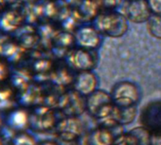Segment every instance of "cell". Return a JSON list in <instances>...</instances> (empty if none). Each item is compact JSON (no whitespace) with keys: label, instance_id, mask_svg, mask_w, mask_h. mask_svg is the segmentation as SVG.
Listing matches in <instances>:
<instances>
[{"label":"cell","instance_id":"cell-1","mask_svg":"<svg viewBox=\"0 0 161 145\" xmlns=\"http://www.w3.org/2000/svg\"><path fill=\"white\" fill-rule=\"evenodd\" d=\"M125 15L117 10L101 12L93 25L103 36L120 38L128 31L129 24Z\"/></svg>","mask_w":161,"mask_h":145},{"label":"cell","instance_id":"cell-2","mask_svg":"<svg viewBox=\"0 0 161 145\" xmlns=\"http://www.w3.org/2000/svg\"><path fill=\"white\" fill-rule=\"evenodd\" d=\"M110 95L115 107L125 108L136 107L140 99V91L136 83L122 80L113 86Z\"/></svg>","mask_w":161,"mask_h":145},{"label":"cell","instance_id":"cell-3","mask_svg":"<svg viewBox=\"0 0 161 145\" xmlns=\"http://www.w3.org/2000/svg\"><path fill=\"white\" fill-rule=\"evenodd\" d=\"M86 111L99 122L111 116L114 104L110 93L103 90H96L86 97Z\"/></svg>","mask_w":161,"mask_h":145},{"label":"cell","instance_id":"cell-4","mask_svg":"<svg viewBox=\"0 0 161 145\" xmlns=\"http://www.w3.org/2000/svg\"><path fill=\"white\" fill-rule=\"evenodd\" d=\"M99 60L97 50L75 47L65 57L66 65L74 72L93 71Z\"/></svg>","mask_w":161,"mask_h":145},{"label":"cell","instance_id":"cell-5","mask_svg":"<svg viewBox=\"0 0 161 145\" xmlns=\"http://www.w3.org/2000/svg\"><path fill=\"white\" fill-rule=\"evenodd\" d=\"M56 108L64 117H80L86 111V97L70 89L58 97Z\"/></svg>","mask_w":161,"mask_h":145},{"label":"cell","instance_id":"cell-6","mask_svg":"<svg viewBox=\"0 0 161 145\" xmlns=\"http://www.w3.org/2000/svg\"><path fill=\"white\" fill-rule=\"evenodd\" d=\"M75 47L97 50L102 42V34L94 25H83L74 29Z\"/></svg>","mask_w":161,"mask_h":145},{"label":"cell","instance_id":"cell-7","mask_svg":"<svg viewBox=\"0 0 161 145\" xmlns=\"http://www.w3.org/2000/svg\"><path fill=\"white\" fill-rule=\"evenodd\" d=\"M55 131L60 140L75 141L83 135L84 126L79 117H64L59 119Z\"/></svg>","mask_w":161,"mask_h":145},{"label":"cell","instance_id":"cell-8","mask_svg":"<svg viewBox=\"0 0 161 145\" xmlns=\"http://www.w3.org/2000/svg\"><path fill=\"white\" fill-rule=\"evenodd\" d=\"M121 12L135 24L146 23L153 14L147 0H122Z\"/></svg>","mask_w":161,"mask_h":145},{"label":"cell","instance_id":"cell-9","mask_svg":"<svg viewBox=\"0 0 161 145\" xmlns=\"http://www.w3.org/2000/svg\"><path fill=\"white\" fill-rule=\"evenodd\" d=\"M140 123L152 135L161 134V101L150 102L142 108Z\"/></svg>","mask_w":161,"mask_h":145},{"label":"cell","instance_id":"cell-10","mask_svg":"<svg viewBox=\"0 0 161 145\" xmlns=\"http://www.w3.org/2000/svg\"><path fill=\"white\" fill-rule=\"evenodd\" d=\"M72 17L79 22H94L101 10L94 0H73L70 5Z\"/></svg>","mask_w":161,"mask_h":145},{"label":"cell","instance_id":"cell-11","mask_svg":"<svg viewBox=\"0 0 161 145\" xmlns=\"http://www.w3.org/2000/svg\"><path fill=\"white\" fill-rule=\"evenodd\" d=\"M58 121L55 112L47 106L38 107L34 114L30 117L31 127L38 133H45L51 128H55Z\"/></svg>","mask_w":161,"mask_h":145},{"label":"cell","instance_id":"cell-12","mask_svg":"<svg viewBox=\"0 0 161 145\" xmlns=\"http://www.w3.org/2000/svg\"><path fill=\"white\" fill-rule=\"evenodd\" d=\"M98 87V78L93 71H84L75 72L72 88L75 92L85 97L94 92Z\"/></svg>","mask_w":161,"mask_h":145},{"label":"cell","instance_id":"cell-13","mask_svg":"<svg viewBox=\"0 0 161 145\" xmlns=\"http://www.w3.org/2000/svg\"><path fill=\"white\" fill-rule=\"evenodd\" d=\"M116 138L111 128L99 124L87 134L86 145H113Z\"/></svg>","mask_w":161,"mask_h":145},{"label":"cell","instance_id":"cell-14","mask_svg":"<svg viewBox=\"0 0 161 145\" xmlns=\"http://www.w3.org/2000/svg\"><path fill=\"white\" fill-rule=\"evenodd\" d=\"M136 116V107L131 108H117L114 106L111 118L120 125H125L131 123Z\"/></svg>","mask_w":161,"mask_h":145},{"label":"cell","instance_id":"cell-15","mask_svg":"<svg viewBox=\"0 0 161 145\" xmlns=\"http://www.w3.org/2000/svg\"><path fill=\"white\" fill-rule=\"evenodd\" d=\"M30 118L24 110H14L13 111L7 120L8 125L14 130H23L28 126Z\"/></svg>","mask_w":161,"mask_h":145},{"label":"cell","instance_id":"cell-16","mask_svg":"<svg viewBox=\"0 0 161 145\" xmlns=\"http://www.w3.org/2000/svg\"><path fill=\"white\" fill-rule=\"evenodd\" d=\"M149 34L158 40H161V14H152L146 22Z\"/></svg>","mask_w":161,"mask_h":145},{"label":"cell","instance_id":"cell-17","mask_svg":"<svg viewBox=\"0 0 161 145\" xmlns=\"http://www.w3.org/2000/svg\"><path fill=\"white\" fill-rule=\"evenodd\" d=\"M113 145H140L135 134L130 131L117 137Z\"/></svg>","mask_w":161,"mask_h":145},{"label":"cell","instance_id":"cell-18","mask_svg":"<svg viewBox=\"0 0 161 145\" xmlns=\"http://www.w3.org/2000/svg\"><path fill=\"white\" fill-rule=\"evenodd\" d=\"M29 78H30L29 76L26 74L25 72L18 71L14 74V77L12 78V83L14 84V86L20 89V88H23L27 85Z\"/></svg>","mask_w":161,"mask_h":145},{"label":"cell","instance_id":"cell-19","mask_svg":"<svg viewBox=\"0 0 161 145\" xmlns=\"http://www.w3.org/2000/svg\"><path fill=\"white\" fill-rule=\"evenodd\" d=\"M99 6L101 12L116 10L119 6L120 0H94Z\"/></svg>","mask_w":161,"mask_h":145},{"label":"cell","instance_id":"cell-20","mask_svg":"<svg viewBox=\"0 0 161 145\" xmlns=\"http://www.w3.org/2000/svg\"><path fill=\"white\" fill-rule=\"evenodd\" d=\"M14 145H36L35 138L31 135L21 134L13 139Z\"/></svg>","mask_w":161,"mask_h":145},{"label":"cell","instance_id":"cell-21","mask_svg":"<svg viewBox=\"0 0 161 145\" xmlns=\"http://www.w3.org/2000/svg\"><path fill=\"white\" fill-rule=\"evenodd\" d=\"M14 16L11 13H6L0 18V28L6 31L12 30L14 28Z\"/></svg>","mask_w":161,"mask_h":145},{"label":"cell","instance_id":"cell-22","mask_svg":"<svg viewBox=\"0 0 161 145\" xmlns=\"http://www.w3.org/2000/svg\"><path fill=\"white\" fill-rule=\"evenodd\" d=\"M153 14H161V0H147Z\"/></svg>","mask_w":161,"mask_h":145},{"label":"cell","instance_id":"cell-23","mask_svg":"<svg viewBox=\"0 0 161 145\" xmlns=\"http://www.w3.org/2000/svg\"><path fill=\"white\" fill-rule=\"evenodd\" d=\"M17 47L14 44H11V43H7L5 45H3V48H2V55L10 58L12 57L16 51H17Z\"/></svg>","mask_w":161,"mask_h":145},{"label":"cell","instance_id":"cell-24","mask_svg":"<svg viewBox=\"0 0 161 145\" xmlns=\"http://www.w3.org/2000/svg\"><path fill=\"white\" fill-rule=\"evenodd\" d=\"M49 67V63L47 61H37L35 64H34V69H36V71L38 72H43V71H46L47 70V68Z\"/></svg>","mask_w":161,"mask_h":145},{"label":"cell","instance_id":"cell-25","mask_svg":"<svg viewBox=\"0 0 161 145\" xmlns=\"http://www.w3.org/2000/svg\"><path fill=\"white\" fill-rule=\"evenodd\" d=\"M11 95L9 91H0V101H7Z\"/></svg>","mask_w":161,"mask_h":145},{"label":"cell","instance_id":"cell-26","mask_svg":"<svg viewBox=\"0 0 161 145\" xmlns=\"http://www.w3.org/2000/svg\"><path fill=\"white\" fill-rule=\"evenodd\" d=\"M59 145H80L79 144V140H75V141H66V140H60L57 141Z\"/></svg>","mask_w":161,"mask_h":145},{"label":"cell","instance_id":"cell-27","mask_svg":"<svg viewBox=\"0 0 161 145\" xmlns=\"http://www.w3.org/2000/svg\"><path fill=\"white\" fill-rule=\"evenodd\" d=\"M6 77V69L2 63H0V80H2Z\"/></svg>","mask_w":161,"mask_h":145},{"label":"cell","instance_id":"cell-28","mask_svg":"<svg viewBox=\"0 0 161 145\" xmlns=\"http://www.w3.org/2000/svg\"><path fill=\"white\" fill-rule=\"evenodd\" d=\"M0 145H1V141H0Z\"/></svg>","mask_w":161,"mask_h":145}]
</instances>
